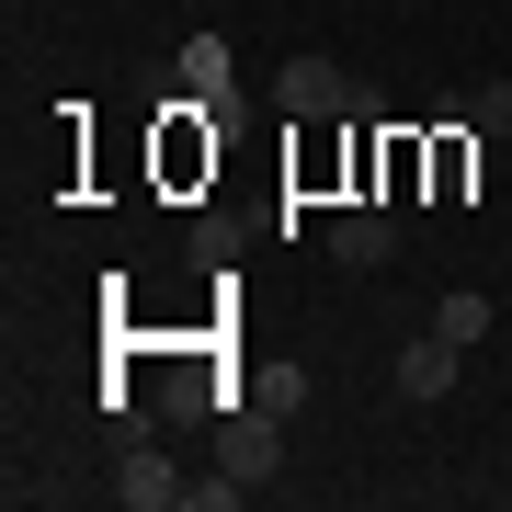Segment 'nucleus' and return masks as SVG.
Listing matches in <instances>:
<instances>
[{
  "label": "nucleus",
  "instance_id": "f257e3e1",
  "mask_svg": "<svg viewBox=\"0 0 512 512\" xmlns=\"http://www.w3.org/2000/svg\"><path fill=\"white\" fill-rule=\"evenodd\" d=\"M217 456H228L239 478H274V456H285V410H274V399H251V410H217Z\"/></svg>",
  "mask_w": 512,
  "mask_h": 512
},
{
  "label": "nucleus",
  "instance_id": "f03ea898",
  "mask_svg": "<svg viewBox=\"0 0 512 512\" xmlns=\"http://www.w3.org/2000/svg\"><path fill=\"white\" fill-rule=\"evenodd\" d=\"M274 103L296 114V126H330V114H353V80L330 69V57H285V80H274Z\"/></svg>",
  "mask_w": 512,
  "mask_h": 512
},
{
  "label": "nucleus",
  "instance_id": "7ed1b4c3",
  "mask_svg": "<svg viewBox=\"0 0 512 512\" xmlns=\"http://www.w3.org/2000/svg\"><path fill=\"white\" fill-rule=\"evenodd\" d=\"M330 262H342V274H376V262H399V217H387V205H353V217L330 228Z\"/></svg>",
  "mask_w": 512,
  "mask_h": 512
},
{
  "label": "nucleus",
  "instance_id": "20e7f679",
  "mask_svg": "<svg viewBox=\"0 0 512 512\" xmlns=\"http://www.w3.org/2000/svg\"><path fill=\"white\" fill-rule=\"evenodd\" d=\"M399 399H421V410L456 399V342H444V330H421V342L399 353Z\"/></svg>",
  "mask_w": 512,
  "mask_h": 512
},
{
  "label": "nucleus",
  "instance_id": "39448f33",
  "mask_svg": "<svg viewBox=\"0 0 512 512\" xmlns=\"http://www.w3.org/2000/svg\"><path fill=\"white\" fill-rule=\"evenodd\" d=\"M171 80H183V103H205V114H228V92H239V69H228V46H217V35H194Z\"/></svg>",
  "mask_w": 512,
  "mask_h": 512
},
{
  "label": "nucleus",
  "instance_id": "423d86ee",
  "mask_svg": "<svg viewBox=\"0 0 512 512\" xmlns=\"http://www.w3.org/2000/svg\"><path fill=\"white\" fill-rule=\"evenodd\" d=\"M114 490H126L137 512H171V501H183V467H171V456H126V467H114Z\"/></svg>",
  "mask_w": 512,
  "mask_h": 512
},
{
  "label": "nucleus",
  "instance_id": "0eeeda50",
  "mask_svg": "<svg viewBox=\"0 0 512 512\" xmlns=\"http://www.w3.org/2000/svg\"><path fill=\"white\" fill-rule=\"evenodd\" d=\"M433 330H444V342H456V353H467V342H478V330H490V296H444V308H433Z\"/></svg>",
  "mask_w": 512,
  "mask_h": 512
},
{
  "label": "nucleus",
  "instance_id": "6e6552de",
  "mask_svg": "<svg viewBox=\"0 0 512 512\" xmlns=\"http://www.w3.org/2000/svg\"><path fill=\"white\" fill-rule=\"evenodd\" d=\"M239 490H251V478H239V467H228V478H183V512H228Z\"/></svg>",
  "mask_w": 512,
  "mask_h": 512
},
{
  "label": "nucleus",
  "instance_id": "1a4fd4ad",
  "mask_svg": "<svg viewBox=\"0 0 512 512\" xmlns=\"http://www.w3.org/2000/svg\"><path fill=\"white\" fill-rule=\"evenodd\" d=\"M467 126H478V137H512V80H490V92L467 103Z\"/></svg>",
  "mask_w": 512,
  "mask_h": 512
}]
</instances>
